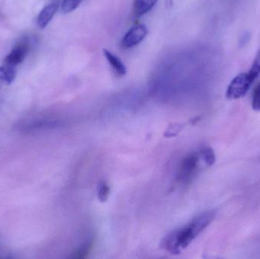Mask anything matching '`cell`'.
<instances>
[{"instance_id":"52a82bcc","label":"cell","mask_w":260,"mask_h":259,"mask_svg":"<svg viewBox=\"0 0 260 259\" xmlns=\"http://www.w3.org/2000/svg\"><path fill=\"white\" fill-rule=\"evenodd\" d=\"M59 5L56 3H50L44 8L40 12L38 17V24L41 28L47 27V24L50 22L52 18L57 12Z\"/></svg>"},{"instance_id":"7c38bea8","label":"cell","mask_w":260,"mask_h":259,"mask_svg":"<svg viewBox=\"0 0 260 259\" xmlns=\"http://www.w3.org/2000/svg\"><path fill=\"white\" fill-rule=\"evenodd\" d=\"M82 0H62L61 9L64 13H70L79 7Z\"/></svg>"},{"instance_id":"5b68a950","label":"cell","mask_w":260,"mask_h":259,"mask_svg":"<svg viewBox=\"0 0 260 259\" xmlns=\"http://www.w3.org/2000/svg\"><path fill=\"white\" fill-rule=\"evenodd\" d=\"M28 51L29 44L27 41L23 40L20 41L7 55L5 59V63L12 66H16L24 60Z\"/></svg>"},{"instance_id":"277c9868","label":"cell","mask_w":260,"mask_h":259,"mask_svg":"<svg viewBox=\"0 0 260 259\" xmlns=\"http://www.w3.org/2000/svg\"><path fill=\"white\" fill-rule=\"evenodd\" d=\"M148 34V28L144 24H136L128 30L122 39L120 46L123 49H129L140 44L146 35Z\"/></svg>"},{"instance_id":"5bb4252c","label":"cell","mask_w":260,"mask_h":259,"mask_svg":"<svg viewBox=\"0 0 260 259\" xmlns=\"http://www.w3.org/2000/svg\"><path fill=\"white\" fill-rule=\"evenodd\" d=\"M252 108L253 110L260 111V82L256 85L252 99Z\"/></svg>"},{"instance_id":"4fadbf2b","label":"cell","mask_w":260,"mask_h":259,"mask_svg":"<svg viewBox=\"0 0 260 259\" xmlns=\"http://www.w3.org/2000/svg\"><path fill=\"white\" fill-rule=\"evenodd\" d=\"M249 74L256 80L258 76L260 74V47L256 53V56H255L254 60H253V64H252L251 68L250 71H248Z\"/></svg>"},{"instance_id":"2e32d148","label":"cell","mask_w":260,"mask_h":259,"mask_svg":"<svg viewBox=\"0 0 260 259\" xmlns=\"http://www.w3.org/2000/svg\"><path fill=\"white\" fill-rule=\"evenodd\" d=\"M182 126L180 124L173 125V126H170L169 129L167 130L166 135L168 137L174 136L175 135L174 133L180 132Z\"/></svg>"},{"instance_id":"9a60e30c","label":"cell","mask_w":260,"mask_h":259,"mask_svg":"<svg viewBox=\"0 0 260 259\" xmlns=\"http://www.w3.org/2000/svg\"><path fill=\"white\" fill-rule=\"evenodd\" d=\"M90 246L89 244H85V246H82V248L79 249L77 252L75 253L74 258H83L86 257L87 254L89 252Z\"/></svg>"},{"instance_id":"3957f363","label":"cell","mask_w":260,"mask_h":259,"mask_svg":"<svg viewBox=\"0 0 260 259\" xmlns=\"http://www.w3.org/2000/svg\"><path fill=\"white\" fill-rule=\"evenodd\" d=\"M200 156L198 153L191 154L183 159L179 171L178 179L183 183L189 182L198 170Z\"/></svg>"},{"instance_id":"ba28073f","label":"cell","mask_w":260,"mask_h":259,"mask_svg":"<svg viewBox=\"0 0 260 259\" xmlns=\"http://www.w3.org/2000/svg\"><path fill=\"white\" fill-rule=\"evenodd\" d=\"M16 77V68L15 66L5 65L0 66V85H9L14 82Z\"/></svg>"},{"instance_id":"e0dca14e","label":"cell","mask_w":260,"mask_h":259,"mask_svg":"<svg viewBox=\"0 0 260 259\" xmlns=\"http://www.w3.org/2000/svg\"><path fill=\"white\" fill-rule=\"evenodd\" d=\"M250 33H248V32H245V33H243L242 36L240 38L239 45L241 47H244V46L247 45L250 42Z\"/></svg>"},{"instance_id":"7a4b0ae2","label":"cell","mask_w":260,"mask_h":259,"mask_svg":"<svg viewBox=\"0 0 260 259\" xmlns=\"http://www.w3.org/2000/svg\"><path fill=\"white\" fill-rule=\"evenodd\" d=\"M255 79L247 72L241 73L229 84L226 97L229 100H238L244 97L254 82Z\"/></svg>"},{"instance_id":"8fae6325","label":"cell","mask_w":260,"mask_h":259,"mask_svg":"<svg viewBox=\"0 0 260 259\" xmlns=\"http://www.w3.org/2000/svg\"><path fill=\"white\" fill-rule=\"evenodd\" d=\"M111 193V189L107 182H102L99 184L98 187V198L99 201L102 202H105L109 197Z\"/></svg>"},{"instance_id":"8992f818","label":"cell","mask_w":260,"mask_h":259,"mask_svg":"<svg viewBox=\"0 0 260 259\" xmlns=\"http://www.w3.org/2000/svg\"><path fill=\"white\" fill-rule=\"evenodd\" d=\"M103 53L111 68L114 70V73L119 77L124 76L127 71H126V65L123 64L121 59L107 49H104Z\"/></svg>"},{"instance_id":"6da1fadb","label":"cell","mask_w":260,"mask_h":259,"mask_svg":"<svg viewBox=\"0 0 260 259\" xmlns=\"http://www.w3.org/2000/svg\"><path fill=\"white\" fill-rule=\"evenodd\" d=\"M215 216L216 211L214 210L201 213L186 226L168 234L162 240L161 247L174 255L180 253L211 225Z\"/></svg>"},{"instance_id":"30bf717a","label":"cell","mask_w":260,"mask_h":259,"mask_svg":"<svg viewBox=\"0 0 260 259\" xmlns=\"http://www.w3.org/2000/svg\"><path fill=\"white\" fill-rule=\"evenodd\" d=\"M200 159L204 161L207 165L212 166L215 162V154L213 149L209 147H204L199 152Z\"/></svg>"},{"instance_id":"9c48e42d","label":"cell","mask_w":260,"mask_h":259,"mask_svg":"<svg viewBox=\"0 0 260 259\" xmlns=\"http://www.w3.org/2000/svg\"><path fill=\"white\" fill-rule=\"evenodd\" d=\"M158 0H136L134 3V15L140 17L153 9Z\"/></svg>"}]
</instances>
